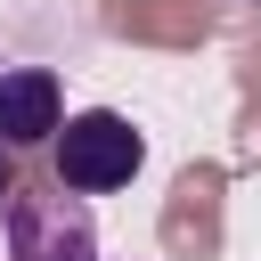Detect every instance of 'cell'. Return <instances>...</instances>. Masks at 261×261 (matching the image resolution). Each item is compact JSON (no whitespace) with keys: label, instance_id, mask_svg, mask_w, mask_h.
Returning a JSON list of instances; mask_svg holds the SVG:
<instances>
[{"label":"cell","instance_id":"cell-1","mask_svg":"<svg viewBox=\"0 0 261 261\" xmlns=\"http://www.w3.org/2000/svg\"><path fill=\"white\" fill-rule=\"evenodd\" d=\"M49 163L73 196H106V188H130V171L147 163V139L130 130V114L114 106H82L49 130Z\"/></svg>","mask_w":261,"mask_h":261},{"label":"cell","instance_id":"cell-2","mask_svg":"<svg viewBox=\"0 0 261 261\" xmlns=\"http://www.w3.org/2000/svg\"><path fill=\"white\" fill-rule=\"evenodd\" d=\"M0 237L8 261H98V212L57 179V188H8L0 204Z\"/></svg>","mask_w":261,"mask_h":261},{"label":"cell","instance_id":"cell-3","mask_svg":"<svg viewBox=\"0 0 261 261\" xmlns=\"http://www.w3.org/2000/svg\"><path fill=\"white\" fill-rule=\"evenodd\" d=\"M65 122V90L49 65H0V139L24 155V147H49V130Z\"/></svg>","mask_w":261,"mask_h":261},{"label":"cell","instance_id":"cell-4","mask_svg":"<svg viewBox=\"0 0 261 261\" xmlns=\"http://www.w3.org/2000/svg\"><path fill=\"white\" fill-rule=\"evenodd\" d=\"M8 188H16V147L0 139V204H8Z\"/></svg>","mask_w":261,"mask_h":261}]
</instances>
